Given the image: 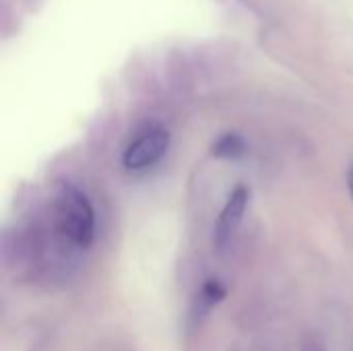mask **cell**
I'll return each mask as SVG.
<instances>
[{
	"mask_svg": "<svg viewBox=\"0 0 353 351\" xmlns=\"http://www.w3.org/2000/svg\"><path fill=\"white\" fill-rule=\"evenodd\" d=\"M170 149V132L161 124L143 128L124 149L122 163L128 172H143L161 161Z\"/></svg>",
	"mask_w": 353,
	"mask_h": 351,
	"instance_id": "cell-2",
	"label": "cell"
},
{
	"mask_svg": "<svg viewBox=\"0 0 353 351\" xmlns=\"http://www.w3.org/2000/svg\"><path fill=\"white\" fill-rule=\"evenodd\" d=\"M228 296V290L221 281L217 279H209L203 283L199 296H196V302H194V308H192V314H194V321L201 323L203 319H207V314L223 302V298Z\"/></svg>",
	"mask_w": 353,
	"mask_h": 351,
	"instance_id": "cell-4",
	"label": "cell"
},
{
	"mask_svg": "<svg viewBox=\"0 0 353 351\" xmlns=\"http://www.w3.org/2000/svg\"><path fill=\"white\" fill-rule=\"evenodd\" d=\"M248 203H250V190L246 186H236L230 192V197L217 217V223L213 228V244L217 250H223L236 236V232L246 215Z\"/></svg>",
	"mask_w": 353,
	"mask_h": 351,
	"instance_id": "cell-3",
	"label": "cell"
},
{
	"mask_svg": "<svg viewBox=\"0 0 353 351\" xmlns=\"http://www.w3.org/2000/svg\"><path fill=\"white\" fill-rule=\"evenodd\" d=\"M211 153L219 159H238L246 153V141L236 132H228L213 143Z\"/></svg>",
	"mask_w": 353,
	"mask_h": 351,
	"instance_id": "cell-5",
	"label": "cell"
},
{
	"mask_svg": "<svg viewBox=\"0 0 353 351\" xmlns=\"http://www.w3.org/2000/svg\"><path fill=\"white\" fill-rule=\"evenodd\" d=\"M347 188H350V194H352L353 201V163L350 166V170H347Z\"/></svg>",
	"mask_w": 353,
	"mask_h": 351,
	"instance_id": "cell-6",
	"label": "cell"
},
{
	"mask_svg": "<svg viewBox=\"0 0 353 351\" xmlns=\"http://www.w3.org/2000/svg\"><path fill=\"white\" fill-rule=\"evenodd\" d=\"M54 221L58 234L74 248L87 250L95 240V211L83 190L62 184L54 201Z\"/></svg>",
	"mask_w": 353,
	"mask_h": 351,
	"instance_id": "cell-1",
	"label": "cell"
}]
</instances>
